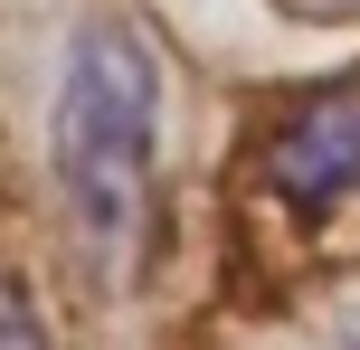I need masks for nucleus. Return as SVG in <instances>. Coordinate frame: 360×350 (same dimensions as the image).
I'll return each instance as SVG.
<instances>
[{
    "label": "nucleus",
    "instance_id": "39448f33",
    "mask_svg": "<svg viewBox=\"0 0 360 350\" xmlns=\"http://www.w3.org/2000/svg\"><path fill=\"white\" fill-rule=\"evenodd\" d=\"M342 350H360V303H351V313H342Z\"/></svg>",
    "mask_w": 360,
    "mask_h": 350
},
{
    "label": "nucleus",
    "instance_id": "f257e3e1",
    "mask_svg": "<svg viewBox=\"0 0 360 350\" xmlns=\"http://www.w3.org/2000/svg\"><path fill=\"white\" fill-rule=\"evenodd\" d=\"M152 142H162V57L143 19L95 10L67 38L57 67V114H48V161L57 199L76 218V246L95 265H124L152 208Z\"/></svg>",
    "mask_w": 360,
    "mask_h": 350
},
{
    "label": "nucleus",
    "instance_id": "f03ea898",
    "mask_svg": "<svg viewBox=\"0 0 360 350\" xmlns=\"http://www.w3.org/2000/svg\"><path fill=\"white\" fill-rule=\"evenodd\" d=\"M266 180H275V199L304 208V218L360 199V76L351 86H323L313 105L285 114V133L266 142Z\"/></svg>",
    "mask_w": 360,
    "mask_h": 350
},
{
    "label": "nucleus",
    "instance_id": "7ed1b4c3",
    "mask_svg": "<svg viewBox=\"0 0 360 350\" xmlns=\"http://www.w3.org/2000/svg\"><path fill=\"white\" fill-rule=\"evenodd\" d=\"M0 350H48V322H38L19 275H0Z\"/></svg>",
    "mask_w": 360,
    "mask_h": 350
},
{
    "label": "nucleus",
    "instance_id": "20e7f679",
    "mask_svg": "<svg viewBox=\"0 0 360 350\" xmlns=\"http://www.w3.org/2000/svg\"><path fill=\"white\" fill-rule=\"evenodd\" d=\"M285 19H304V29H360V0H275Z\"/></svg>",
    "mask_w": 360,
    "mask_h": 350
}]
</instances>
